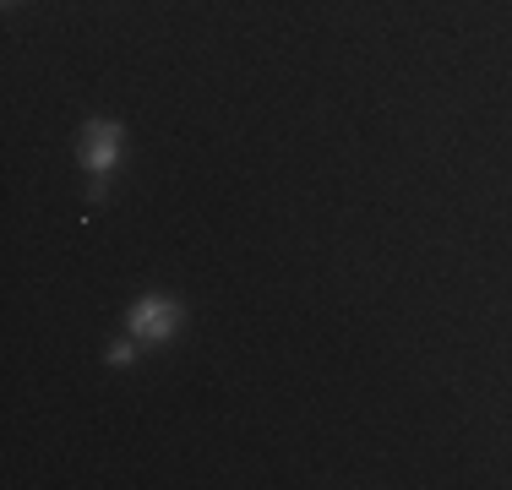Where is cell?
<instances>
[{
  "label": "cell",
  "mask_w": 512,
  "mask_h": 490,
  "mask_svg": "<svg viewBox=\"0 0 512 490\" xmlns=\"http://www.w3.org/2000/svg\"><path fill=\"white\" fill-rule=\"evenodd\" d=\"M175 322H180V305L164 300V294H142V300L131 305V333L142 343H164L175 333Z\"/></svg>",
  "instance_id": "6da1fadb"
},
{
  "label": "cell",
  "mask_w": 512,
  "mask_h": 490,
  "mask_svg": "<svg viewBox=\"0 0 512 490\" xmlns=\"http://www.w3.org/2000/svg\"><path fill=\"white\" fill-rule=\"evenodd\" d=\"M131 354H137L131 343H115V349H109V365H131Z\"/></svg>",
  "instance_id": "3957f363"
},
{
  "label": "cell",
  "mask_w": 512,
  "mask_h": 490,
  "mask_svg": "<svg viewBox=\"0 0 512 490\" xmlns=\"http://www.w3.org/2000/svg\"><path fill=\"white\" fill-rule=\"evenodd\" d=\"M120 158V126L115 120H93L88 137H82V164H88V175H109Z\"/></svg>",
  "instance_id": "7a4b0ae2"
}]
</instances>
